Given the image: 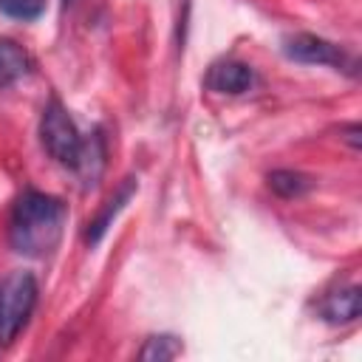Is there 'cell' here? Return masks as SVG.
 I'll return each mask as SVG.
<instances>
[{
    "instance_id": "cell-9",
    "label": "cell",
    "mask_w": 362,
    "mask_h": 362,
    "mask_svg": "<svg viewBox=\"0 0 362 362\" xmlns=\"http://www.w3.org/2000/svg\"><path fill=\"white\" fill-rule=\"evenodd\" d=\"M266 184L277 198H286V201L300 198V195H305L311 189V178L297 173V170H272L266 175Z\"/></svg>"
},
{
    "instance_id": "cell-5",
    "label": "cell",
    "mask_w": 362,
    "mask_h": 362,
    "mask_svg": "<svg viewBox=\"0 0 362 362\" xmlns=\"http://www.w3.org/2000/svg\"><path fill=\"white\" fill-rule=\"evenodd\" d=\"M255 71L252 65L240 62V59H218L209 65L206 76H204V85L206 90H215V93H246L252 85H255Z\"/></svg>"
},
{
    "instance_id": "cell-8",
    "label": "cell",
    "mask_w": 362,
    "mask_h": 362,
    "mask_svg": "<svg viewBox=\"0 0 362 362\" xmlns=\"http://www.w3.org/2000/svg\"><path fill=\"white\" fill-rule=\"evenodd\" d=\"M31 68H34V62L23 45H17L14 40H0V90L25 79L31 74Z\"/></svg>"
},
{
    "instance_id": "cell-3",
    "label": "cell",
    "mask_w": 362,
    "mask_h": 362,
    "mask_svg": "<svg viewBox=\"0 0 362 362\" xmlns=\"http://www.w3.org/2000/svg\"><path fill=\"white\" fill-rule=\"evenodd\" d=\"M37 277L31 272H8L0 277V345H11L20 331L28 325L37 305Z\"/></svg>"
},
{
    "instance_id": "cell-7",
    "label": "cell",
    "mask_w": 362,
    "mask_h": 362,
    "mask_svg": "<svg viewBox=\"0 0 362 362\" xmlns=\"http://www.w3.org/2000/svg\"><path fill=\"white\" fill-rule=\"evenodd\" d=\"M359 311H362V291H359V286L337 288V291L325 294V300L320 303V314L331 325L354 322L359 317Z\"/></svg>"
},
{
    "instance_id": "cell-6",
    "label": "cell",
    "mask_w": 362,
    "mask_h": 362,
    "mask_svg": "<svg viewBox=\"0 0 362 362\" xmlns=\"http://www.w3.org/2000/svg\"><path fill=\"white\" fill-rule=\"evenodd\" d=\"M136 189H139L136 178H124V181H122V187H119V189L105 201V206L99 209V215H96V218L88 223V229H85V243H88V246H96V243L105 238V232L110 229V223L116 221V215L127 206V201L133 198V192H136Z\"/></svg>"
},
{
    "instance_id": "cell-11",
    "label": "cell",
    "mask_w": 362,
    "mask_h": 362,
    "mask_svg": "<svg viewBox=\"0 0 362 362\" xmlns=\"http://www.w3.org/2000/svg\"><path fill=\"white\" fill-rule=\"evenodd\" d=\"M42 11H45V0H0V14L20 23H31L42 17Z\"/></svg>"
},
{
    "instance_id": "cell-2",
    "label": "cell",
    "mask_w": 362,
    "mask_h": 362,
    "mask_svg": "<svg viewBox=\"0 0 362 362\" xmlns=\"http://www.w3.org/2000/svg\"><path fill=\"white\" fill-rule=\"evenodd\" d=\"M40 141L45 147V153L68 167V170H79L82 167V158H85V147H88V139L79 133L76 122L68 116L65 105L54 96L48 99V105L42 107V119H40Z\"/></svg>"
},
{
    "instance_id": "cell-10",
    "label": "cell",
    "mask_w": 362,
    "mask_h": 362,
    "mask_svg": "<svg viewBox=\"0 0 362 362\" xmlns=\"http://www.w3.org/2000/svg\"><path fill=\"white\" fill-rule=\"evenodd\" d=\"M181 354V342L175 339V337H170V334H158V337H150L144 345H141V351H139V359H158V362H164V359H175Z\"/></svg>"
},
{
    "instance_id": "cell-1",
    "label": "cell",
    "mask_w": 362,
    "mask_h": 362,
    "mask_svg": "<svg viewBox=\"0 0 362 362\" xmlns=\"http://www.w3.org/2000/svg\"><path fill=\"white\" fill-rule=\"evenodd\" d=\"M65 221H68V206L57 195L25 189L14 201L8 218V243L17 255L45 257L59 246Z\"/></svg>"
},
{
    "instance_id": "cell-12",
    "label": "cell",
    "mask_w": 362,
    "mask_h": 362,
    "mask_svg": "<svg viewBox=\"0 0 362 362\" xmlns=\"http://www.w3.org/2000/svg\"><path fill=\"white\" fill-rule=\"evenodd\" d=\"M65 3H68V0H65Z\"/></svg>"
},
{
    "instance_id": "cell-4",
    "label": "cell",
    "mask_w": 362,
    "mask_h": 362,
    "mask_svg": "<svg viewBox=\"0 0 362 362\" xmlns=\"http://www.w3.org/2000/svg\"><path fill=\"white\" fill-rule=\"evenodd\" d=\"M283 54L294 62L303 65H325L334 71H345V74H356V59L337 42L317 37V34H291L283 40Z\"/></svg>"
}]
</instances>
